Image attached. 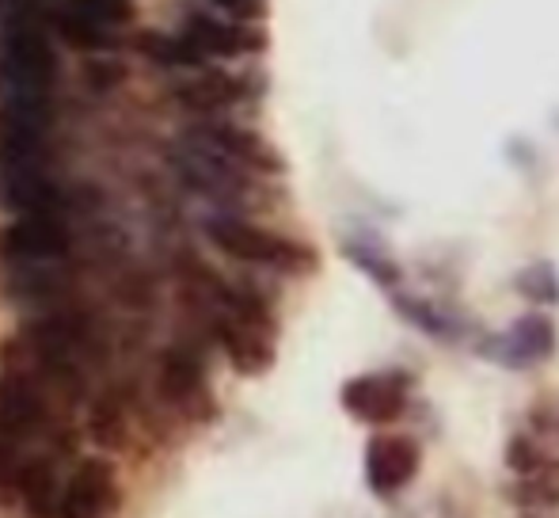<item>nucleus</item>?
<instances>
[{
  "label": "nucleus",
  "instance_id": "nucleus-4",
  "mask_svg": "<svg viewBox=\"0 0 559 518\" xmlns=\"http://www.w3.org/2000/svg\"><path fill=\"white\" fill-rule=\"evenodd\" d=\"M259 96V81L251 73H228V69H199L171 84V99L202 119H222L236 107Z\"/></svg>",
  "mask_w": 559,
  "mask_h": 518
},
{
  "label": "nucleus",
  "instance_id": "nucleus-11",
  "mask_svg": "<svg viewBox=\"0 0 559 518\" xmlns=\"http://www.w3.org/2000/svg\"><path fill=\"white\" fill-rule=\"evenodd\" d=\"M419 473V446L412 438L381 435L366 450V481L377 496H392Z\"/></svg>",
  "mask_w": 559,
  "mask_h": 518
},
{
  "label": "nucleus",
  "instance_id": "nucleus-19",
  "mask_svg": "<svg viewBox=\"0 0 559 518\" xmlns=\"http://www.w3.org/2000/svg\"><path fill=\"white\" fill-rule=\"evenodd\" d=\"M346 256L354 259V263L361 267L366 274H373L381 286H392V282L400 279V271H396V263H392L389 256H381V252H373V248H361V245H346Z\"/></svg>",
  "mask_w": 559,
  "mask_h": 518
},
{
  "label": "nucleus",
  "instance_id": "nucleus-14",
  "mask_svg": "<svg viewBox=\"0 0 559 518\" xmlns=\"http://www.w3.org/2000/svg\"><path fill=\"white\" fill-rule=\"evenodd\" d=\"M160 392L176 408H194L206 400V366L191 343H176L160 358Z\"/></svg>",
  "mask_w": 559,
  "mask_h": 518
},
{
  "label": "nucleus",
  "instance_id": "nucleus-3",
  "mask_svg": "<svg viewBox=\"0 0 559 518\" xmlns=\"http://www.w3.org/2000/svg\"><path fill=\"white\" fill-rule=\"evenodd\" d=\"M53 35L73 50L104 54L122 46V31L133 23L130 0H66L50 15Z\"/></svg>",
  "mask_w": 559,
  "mask_h": 518
},
{
  "label": "nucleus",
  "instance_id": "nucleus-8",
  "mask_svg": "<svg viewBox=\"0 0 559 518\" xmlns=\"http://www.w3.org/2000/svg\"><path fill=\"white\" fill-rule=\"evenodd\" d=\"M46 423V397L43 381L31 378L20 366H8L0 374V431L12 438L35 435Z\"/></svg>",
  "mask_w": 559,
  "mask_h": 518
},
{
  "label": "nucleus",
  "instance_id": "nucleus-23",
  "mask_svg": "<svg viewBox=\"0 0 559 518\" xmlns=\"http://www.w3.org/2000/svg\"><path fill=\"white\" fill-rule=\"evenodd\" d=\"M23 4H35V8H43V4H53V0H23Z\"/></svg>",
  "mask_w": 559,
  "mask_h": 518
},
{
  "label": "nucleus",
  "instance_id": "nucleus-6",
  "mask_svg": "<svg viewBox=\"0 0 559 518\" xmlns=\"http://www.w3.org/2000/svg\"><path fill=\"white\" fill-rule=\"evenodd\" d=\"M191 138L206 141L210 149H217V153H225L228 161H236L240 168L248 172H259V176H274V172H282V161L278 153L271 149V141L259 138L255 130L240 127V122H228V119H202L194 122Z\"/></svg>",
  "mask_w": 559,
  "mask_h": 518
},
{
  "label": "nucleus",
  "instance_id": "nucleus-21",
  "mask_svg": "<svg viewBox=\"0 0 559 518\" xmlns=\"http://www.w3.org/2000/svg\"><path fill=\"white\" fill-rule=\"evenodd\" d=\"M84 73H88V84H96L99 92L118 89V84L126 81V66H122V61H92Z\"/></svg>",
  "mask_w": 559,
  "mask_h": 518
},
{
  "label": "nucleus",
  "instance_id": "nucleus-20",
  "mask_svg": "<svg viewBox=\"0 0 559 518\" xmlns=\"http://www.w3.org/2000/svg\"><path fill=\"white\" fill-rule=\"evenodd\" d=\"M518 286H522L530 297H537V302H556V294H559V290H556V274L548 271V267H533V271H525Z\"/></svg>",
  "mask_w": 559,
  "mask_h": 518
},
{
  "label": "nucleus",
  "instance_id": "nucleus-10",
  "mask_svg": "<svg viewBox=\"0 0 559 518\" xmlns=\"http://www.w3.org/2000/svg\"><path fill=\"white\" fill-rule=\"evenodd\" d=\"M510 469L518 473L514 496L525 507H559V458L540 454L533 443L518 438L510 446Z\"/></svg>",
  "mask_w": 559,
  "mask_h": 518
},
{
  "label": "nucleus",
  "instance_id": "nucleus-22",
  "mask_svg": "<svg viewBox=\"0 0 559 518\" xmlns=\"http://www.w3.org/2000/svg\"><path fill=\"white\" fill-rule=\"evenodd\" d=\"M222 15H233V20L255 23L259 15L266 12V0H210Z\"/></svg>",
  "mask_w": 559,
  "mask_h": 518
},
{
  "label": "nucleus",
  "instance_id": "nucleus-12",
  "mask_svg": "<svg viewBox=\"0 0 559 518\" xmlns=\"http://www.w3.org/2000/svg\"><path fill=\"white\" fill-rule=\"evenodd\" d=\"M115 492V469L99 458H88L73 469L61 492V511L58 518H99L111 504Z\"/></svg>",
  "mask_w": 559,
  "mask_h": 518
},
{
  "label": "nucleus",
  "instance_id": "nucleus-16",
  "mask_svg": "<svg viewBox=\"0 0 559 518\" xmlns=\"http://www.w3.org/2000/svg\"><path fill=\"white\" fill-rule=\"evenodd\" d=\"M15 488H20L23 504L35 518H58L61 511V481H58V469L53 461L46 458H31L15 469Z\"/></svg>",
  "mask_w": 559,
  "mask_h": 518
},
{
  "label": "nucleus",
  "instance_id": "nucleus-2",
  "mask_svg": "<svg viewBox=\"0 0 559 518\" xmlns=\"http://www.w3.org/2000/svg\"><path fill=\"white\" fill-rule=\"evenodd\" d=\"M171 168L179 172V179L191 191H199L202 199L217 202V207H236V202L248 199L251 176H255V172L240 168L236 161H228L225 153L210 149L206 141L191 138V133H183L179 145L171 149Z\"/></svg>",
  "mask_w": 559,
  "mask_h": 518
},
{
  "label": "nucleus",
  "instance_id": "nucleus-17",
  "mask_svg": "<svg viewBox=\"0 0 559 518\" xmlns=\"http://www.w3.org/2000/svg\"><path fill=\"white\" fill-rule=\"evenodd\" d=\"M556 348V332L545 317H525L514 325V332L502 340V355L507 363H540Z\"/></svg>",
  "mask_w": 559,
  "mask_h": 518
},
{
  "label": "nucleus",
  "instance_id": "nucleus-5",
  "mask_svg": "<svg viewBox=\"0 0 559 518\" xmlns=\"http://www.w3.org/2000/svg\"><path fill=\"white\" fill-rule=\"evenodd\" d=\"M179 31H183L206 58H248V54H259L266 46V35L255 27V23L206 12V8L187 12V20Z\"/></svg>",
  "mask_w": 559,
  "mask_h": 518
},
{
  "label": "nucleus",
  "instance_id": "nucleus-18",
  "mask_svg": "<svg viewBox=\"0 0 559 518\" xmlns=\"http://www.w3.org/2000/svg\"><path fill=\"white\" fill-rule=\"evenodd\" d=\"M122 404H118L115 397L99 400L96 408H92V438L104 446H115L118 438H122Z\"/></svg>",
  "mask_w": 559,
  "mask_h": 518
},
{
  "label": "nucleus",
  "instance_id": "nucleus-9",
  "mask_svg": "<svg viewBox=\"0 0 559 518\" xmlns=\"http://www.w3.org/2000/svg\"><path fill=\"white\" fill-rule=\"evenodd\" d=\"M210 309V332H214L217 348L228 355V363L236 366L240 374H263L271 366L274 351H271V332L263 328H251L243 320L228 317V313L214 309V305H202Z\"/></svg>",
  "mask_w": 559,
  "mask_h": 518
},
{
  "label": "nucleus",
  "instance_id": "nucleus-7",
  "mask_svg": "<svg viewBox=\"0 0 559 518\" xmlns=\"http://www.w3.org/2000/svg\"><path fill=\"white\" fill-rule=\"evenodd\" d=\"M69 217L66 214H23L12 222L4 248L15 263H50L69 252Z\"/></svg>",
  "mask_w": 559,
  "mask_h": 518
},
{
  "label": "nucleus",
  "instance_id": "nucleus-1",
  "mask_svg": "<svg viewBox=\"0 0 559 518\" xmlns=\"http://www.w3.org/2000/svg\"><path fill=\"white\" fill-rule=\"evenodd\" d=\"M206 237L222 248L225 256L240 259V263H255V267H271V271H309L317 263V256L309 252L297 240L282 237V233H271L263 225H251L236 214H214L206 217Z\"/></svg>",
  "mask_w": 559,
  "mask_h": 518
},
{
  "label": "nucleus",
  "instance_id": "nucleus-15",
  "mask_svg": "<svg viewBox=\"0 0 559 518\" xmlns=\"http://www.w3.org/2000/svg\"><path fill=\"white\" fill-rule=\"evenodd\" d=\"M138 50L145 54L153 66L168 69V73H199L210 66V58L183 35V31H141Z\"/></svg>",
  "mask_w": 559,
  "mask_h": 518
},
{
  "label": "nucleus",
  "instance_id": "nucleus-13",
  "mask_svg": "<svg viewBox=\"0 0 559 518\" xmlns=\"http://www.w3.org/2000/svg\"><path fill=\"white\" fill-rule=\"evenodd\" d=\"M343 408L361 423H392L404 412V381L396 374H366L346 381Z\"/></svg>",
  "mask_w": 559,
  "mask_h": 518
}]
</instances>
